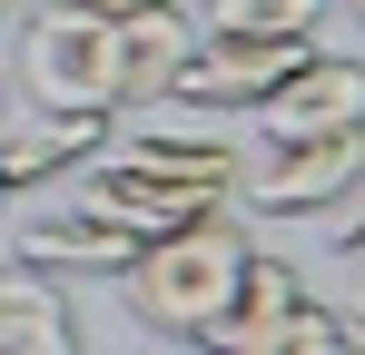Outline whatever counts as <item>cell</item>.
<instances>
[{
    "instance_id": "obj_1",
    "label": "cell",
    "mask_w": 365,
    "mask_h": 355,
    "mask_svg": "<svg viewBox=\"0 0 365 355\" xmlns=\"http://www.w3.org/2000/svg\"><path fill=\"white\" fill-rule=\"evenodd\" d=\"M227 187H237V138L217 128V109L148 99L138 109V138L128 148H89L69 197H89L128 237H168L187 217H207V207H227Z\"/></svg>"
},
{
    "instance_id": "obj_2",
    "label": "cell",
    "mask_w": 365,
    "mask_h": 355,
    "mask_svg": "<svg viewBox=\"0 0 365 355\" xmlns=\"http://www.w3.org/2000/svg\"><path fill=\"white\" fill-rule=\"evenodd\" d=\"M247 257H257V247H247V227L227 217V207H207V217H187V227H168V237H138V257L119 267L128 316L158 326V336H187V346H197V336L227 316Z\"/></svg>"
},
{
    "instance_id": "obj_3",
    "label": "cell",
    "mask_w": 365,
    "mask_h": 355,
    "mask_svg": "<svg viewBox=\"0 0 365 355\" xmlns=\"http://www.w3.org/2000/svg\"><path fill=\"white\" fill-rule=\"evenodd\" d=\"M20 89H30V109L109 118L119 109V20L79 10V0L30 10V30H20Z\"/></svg>"
},
{
    "instance_id": "obj_4",
    "label": "cell",
    "mask_w": 365,
    "mask_h": 355,
    "mask_svg": "<svg viewBox=\"0 0 365 355\" xmlns=\"http://www.w3.org/2000/svg\"><path fill=\"white\" fill-rule=\"evenodd\" d=\"M197 346H207V355H336L346 326H336V306L306 287L287 257H247L227 316H217Z\"/></svg>"
},
{
    "instance_id": "obj_5",
    "label": "cell",
    "mask_w": 365,
    "mask_h": 355,
    "mask_svg": "<svg viewBox=\"0 0 365 355\" xmlns=\"http://www.w3.org/2000/svg\"><path fill=\"white\" fill-rule=\"evenodd\" d=\"M365 168V128H336V138H257L237 148V187L257 217H326Z\"/></svg>"
},
{
    "instance_id": "obj_6",
    "label": "cell",
    "mask_w": 365,
    "mask_h": 355,
    "mask_svg": "<svg viewBox=\"0 0 365 355\" xmlns=\"http://www.w3.org/2000/svg\"><path fill=\"white\" fill-rule=\"evenodd\" d=\"M138 257V237L119 217H99L89 197H30L10 207V267H40V277H119Z\"/></svg>"
},
{
    "instance_id": "obj_7",
    "label": "cell",
    "mask_w": 365,
    "mask_h": 355,
    "mask_svg": "<svg viewBox=\"0 0 365 355\" xmlns=\"http://www.w3.org/2000/svg\"><path fill=\"white\" fill-rule=\"evenodd\" d=\"M247 118H257V138H336V128H365V59L306 50Z\"/></svg>"
},
{
    "instance_id": "obj_8",
    "label": "cell",
    "mask_w": 365,
    "mask_h": 355,
    "mask_svg": "<svg viewBox=\"0 0 365 355\" xmlns=\"http://www.w3.org/2000/svg\"><path fill=\"white\" fill-rule=\"evenodd\" d=\"M306 50H316V40H207V30H197V50H187V69H178V89H168V99L217 109V118H247Z\"/></svg>"
},
{
    "instance_id": "obj_9",
    "label": "cell",
    "mask_w": 365,
    "mask_h": 355,
    "mask_svg": "<svg viewBox=\"0 0 365 355\" xmlns=\"http://www.w3.org/2000/svg\"><path fill=\"white\" fill-rule=\"evenodd\" d=\"M89 148H109V118H69V109H0V187L10 197H30V187H50L69 178Z\"/></svg>"
},
{
    "instance_id": "obj_10",
    "label": "cell",
    "mask_w": 365,
    "mask_h": 355,
    "mask_svg": "<svg viewBox=\"0 0 365 355\" xmlns=\"http://www.w3.org/2000/svg\"><path fill=\"white\" fill-rule=\"evenodd\" d=\"M187 50H197V20H187L178 0H138V10H119V109L168 99L178 69H187Z\"/></svg>"
},
{
    "instance_id": "obj_11",
    "label": "cell",
    "mask_w": 365,
    "mask_h": 355,
    "mask_svg": "<svg viewBox=\"0 0 365 355\" xmlns=\"http://www.w3.org/2000/svg\"><path fill=\"white\" fill-rule=\"evenodd\" d=\"M0 355H79V316H69L60 277L0 267Z\"/></svg>"
},
{
    "instance_id": "obj_12",
    "label": "cell",
    "mask_w": 365,
    "mask_h": 355,
    "mask_svg": "<svg viewBox=\"0 0 365 355\" xmlns=\"http://www.w3.org/2000/svg\"><path fill=\"white\" fill-rule=\"evenodd\" d=\"M326 0H207V40H316Z\"/></svg>"
},
{
    "instance_id": "obj_13",
    "label": "cell",
    "mask_w": 365,
    "mask_h": 355,
    "mask_svg": "<svg viewBox=\"0 0 365 355\" xmlns=\"http://www.w3.org/2000/svg\"><path fill=\"white\" fill-rule=\"evenodd\" d=\"M326 306H336V326H365V217L336 237V257H326Z\"/></svg>"
},
{
    "instance_id": "obj_14",
    "label": "cell",
    "mask_w": 365,
    "mask_h": 355,
    "mask_svg": "<svg viewBox=\"0 0 365 355\" xmlns=\"http://www.w3.org/2000/svg\"><path fill=\"white\" fill-rule=\"evenodd\" d=\"M79 10H109V20H119V10H138V0H79Z\"/></svg>"
},
{
    "instance_id": "obj_15",
    "label": "cell",
    "mask_w": 365,
    "mask_h": 355,
    "mask_svg": "<svg viewBox=\"0 0 365 355\" xmlns=\"http://www.w3.org/2000/svg\"><path fill=\"white\" fill-rule=\"evenodd\" d=\"M336 355H365V346H356V336H346V346H336Z\"/></svg>"
},
{
    "instance_id": "obj_16",
    "label": "cell",
    "mask_w": 365,
    "mask_h": 355,
    "mask_svg": "<svg viewBox=\"0 0 365 355\" xmlns=\"http://www.w3.org/2000/svg\"><path fill=\"white\" fill-rule=\"evenodd\" d=\"M0 207H10V187H0Z\"/></svg>"
},
{
    "instance_id": "obj_17",
    "label": "cell",
    "mask_w": 365,
    "mask_h": 355,
    "mask_svg": "<svg viewBox=\"0 0 365 355\" xmlns=\"http://www.w3.org/2000/svg\"><path fill=\"white\" fill-rule=\"evenodd\" d=\"M0 10H10V0H0Z\"/></svg>"
},
{
    "instance_id": "obj_18",
    "label": "cell",
    "mask_w": 365,
    "mask_h": 355,
    "mask_svg": "<svg viewBox=\"0 0 365 355\" xmlns=\"http://www.w3.org/2000/svg\"><path fill=\"white\" fill-rule=\"evenodd\" d=\"M356 10H365V0H356Z\"/></svg>"
}]
</instances>
